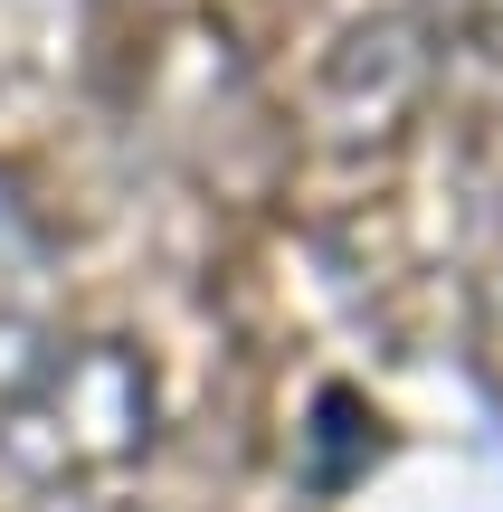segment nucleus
<instances>
[{"label": "nucleus", "instance_id": "f257e3e1", "mask_svg": "<svg viewBox=\"0 0 503 512\" xmlns=\"http://www.w3.org/2000/svg\"><path fill=\"white\" fill-rule=\"evenodd\" d=\"M162 389L114 332H0V456L38 484H95L152 456Z\"/></svg>", "mask_w": 503, "mask_h": 512}]
</instances>
